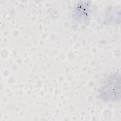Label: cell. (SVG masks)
<instances>
[{
	"label": "cell",
	"instance_id": "6da1fadb",
	"mask_svg": "<svg viewBox=\"0 0 121 121\" xmlns=\"http://www.w3.org/2000/svg\"><path fill=\"white\" fill-rule=\"evenodd\" d=\"M99 97L106 102H115L121 97V77L113 74L105 80L99 91Z\"/></svg>",
	"mask_w": 121,
	"mask_h": 121
}]
</instances>
